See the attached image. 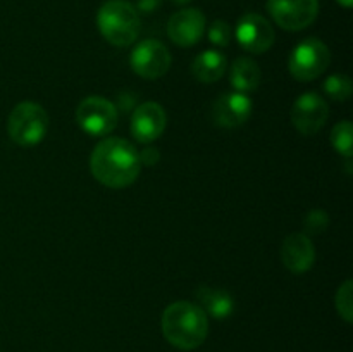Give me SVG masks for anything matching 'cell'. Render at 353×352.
<instances>
[{
  "label": "cell",
  "instance_id": "6da1fadb",
  "mask_svg": "<svg viewBox=\"0 0 353 352\" xmlns=\"http://www.w3.org/2000/svg\"><path fill=\"white\" fill-rule=\"evenodd\" d=\"M90 171L97 182L109 188H126L140 176V154L124 138H105L90 155Z\"/></svg>",
  "mask_w": 353,
  "mask_h": 352
},
{
  "label": "cell",
  "instance_id": "7a4b0ae2",
  "mask_svg": "<svg viewBox=\"0 0 353 352\" xmlns=\"http://www.w3.org/2000/svg\"><path fill=\"white\" fill-rule=\"evenodd\" d=\"M162 333L172 347L193 351L205 342L209 335V320L199 304L178 300L165 307L161 320Z\"/></svg>",
  "mask_w": 353,
  "mask_h": 352
},
{
  "label": "cell",
  "instance_id": "3957f363",
  "mask_svg": "<svg viewBox=\"0 0 353 352\" xmlns=\"http://www.w3.org/2000/svg\"><path fill=\"white\" fill-rule=\"evenodd\" d=\"M97 26L109 43L128 47L140 35V14L128 0H107L97 14Z\"/></svg>",
  "mask_w": 353,
  "mask_h": 352
},
{
  "label": "cell",
  "instance_id": "277c9868",
  "mask_svg": "<svg viewBox=\"0 0 353 352\" xmlns=\"http://www.w3.org/2000/svg\"><path fill=\"white\" fill-rule=\"evenodd\" d=\"M48 131V114L40 104L24 100L7 117V133L14 144L33 147L45 138Z\"/></svg>",
  "mask_w": 353,
  "mask_h": 352
},
{
  "label": "cell",
  "instance_id": "5b68a950",
  "mask_svg": "<svg viewBox=\"0 0 353 352\" xmlns=\"http://www.w3.org/2000/svg\"><path fill=\"white\" fill-rule=\"evenodd\" d=\"M331 62V52L319 38H307L292 50L288 69L299 81H312L319 78Z\"/></svg>",
  "mask_w": 353,
  "mask_h": 352
},
{
  "label": "cell",
  "instance_id": "8992f818",
  "mask_svg": "<svg viewBox=\"0 0 353 352\" xmlns=\"http://www.w3.org/2000/svg\"><path fill=\"white\" fill-rule=\"evenodd\" d=\"M76 123L92 137H105L117 126V107L103 97H86L76 109Z\"/></svg>",
  "mask_w": 353,
  "mask_h": 352
},
{
  "label": "cell",
  "instance_id": "52a82bcc",
  "mask_svg": "<svg viewBox=\"0 0 353 352\" xmlns=\"http://www.w3.org/2000/svg\"><path fill=\"white\" fill-rule=\"evenodd\" d=\"M171 52L162 41L143 40L130 55L131 69L143 79H157L171 68Z\"/></svg>",
  "mask_w": 353,
  "mask_h": 352
},
{
  "label": "cell",
  "instance_id": "ba28073f",
  "mask_svg": "<svg viewBox=\"0 0 353 352\" xmlns=\"http://www.w3.org/2000/svg\"><path fill=\"white\" fill-rule=\"evenodd\" d=\"M268 10L283 30L300 31L316 21L319 0H268Z\"/></svg>",
  "mask_w": 353,
  "mask_h": 352
},
{
  "label": "cell",
  "instance_id": "9c48e42d",
  "mask_svg": "<svg viewBox=\"0 0 353 352\" xmlns=\"http://www.w3.org/2000/svg\"><path fill=\"white\" fill-rule=\"evenodd\" d=\"M330 109L319 93L305 92L293 102L292 123L305 137H312L326 124Z\"/></svg>",
  "mask_w": 353,
  "mask_h": 352
},
{
  "label": "cell",
  "instance_id": "30bf717a",
  "mask_svg": "<svg viewBox=\"0 0 353 352\" xmlns=\"http://www.w3.org/2000/svg\"><path fill=\"white\" fill-rule=\"evenodd\" d=\"M236 40L252 54H264L274 43V30L261 14H245L236 24Z\"/></svg>",
  "mask_w": 353,
  "mask_h": 352
},
{
  "label": "cell",
  "instance_id": "8fae6325",
  "mask_svg": "<svg viewBox=\"0 0 353 352\" xmlns=\"http://www.w3.org/2000/svg\"><path fill=\"white\" fill-rule=\"evenodd\" d=\"M168 124V116L161 104L145 102L133 110L131 116V133L140 144H150L162 137Z\"/></svg>",
  "mask_w": 353,
  "mask_h": 352
},
{
  "label": "cell",
  "instance_id": "7c38bea8",
  "mask_svg": "<svg viewBox=\"0 0 353 352\" xmlns=\"http://www.w3.org/2000/svg\"><path fill=\"white\" fill-rule=\"evenodd\" d=\"M205 31V16L199 9H181L172 14L168 23V35L179 47L199 43Z\"/></svg>",
  "mask_w": 353,
  "mask_h": 352
},
{
  "label": "cell",
  "instance_id": "4fadbf2b",
  "mask_svg": "<svg viewBox=\"0 0 353 352\" xmlns=\"http://www.w3.org/2000/svg\"><path fill=\"white\" fill-rule=\"evenodd\" d=\"M281 261L293 275H303L316 261V248L305 233H290L281 245Z\"/></svg>",
  "mask_w": 353,
  "mask_h": 352
},
{
  "label": "cell",
  "instance_id": "5bb4252c",
  "mask_svg": "<svg viewBox=\"0 0 353 352\" xmlns=\"http://www.w3.org/2000/svg\"><path fill=\"white\" fill-rule=\"evenodd\" d=\"M252 114V100L241 92L224 93L214 102V123L221 128H238L248 121Z\"/></svg>",
  "mask_w": 353,
  "mask_h": 352
},
{
  "label": "cell",
  "instance_id": "9a60e30c",
  "mask_svg": "<svg viewBox=\"0 0 353 352\" xmlns=\"http://www.w3.org/2000/svg\"><path fill=\"white\" fill-rule=\"evenodd\" d=\"M196 300L205 314H210L216 320H226L233 314L234 300L228 292L212 286H200L196 290Z\"/></svg>",
  "mask_w": 353,
  "mask_h": 352
},
{
  "label": "cell",
  "instance_id": "2e32d148",
  "mask_svg": "<svg viewBox=\"0 0 353 352\" xmlns=\"http://www.w3.org/2000/svg\"><path fill=\"white\" fill-rule=\"evenodd\" d=\"M226 57L217 50H205L195 57L192 64V75L202 83L219 81L226 72Z\"/></svg>",
  "mask_w": 353,
  "mask_h": 352
},
{
  "label": "cell",
  "instance_id": "e0dca14e",
  "mask_svg": "<svg viewBox=\"0 0 353 352\" xmlns=\"http://www.w3.org/2000/svg\"><path fill=\"white\" fill-rule=\"evenodd\" d=\"M261 68L252 59L240 57L231 66V85L236 88V92H254L261 85Z\"/></svg>",
  "mask_w": 353,
  "mask_h": 352
},
{
  "label": "cell",
  "instance_id": "ac0fdd59",
  "mask_svg": "<svg viewBox=\"0 0 353 352\" xmlns=\"http://www.w3.org/2000/svg\"><path fill=\"white\" fill-rule=\"evenodd\" d=\"M331 144L334 150L343 157L350 159L353 154V126L348 119L340 121L331 130Z\"/></svg>",
  "mask_w": 353,
  "mask_h": 352
},
{
  "label": "cell",
  "instance_id": "d6986e66",
  "mask_svg": "<svg viewBox=\"0 0 353 352\" xmlns=\"http://www.w3.org/2000/svg\"><path fill=\"white\" fill-rule=\"evenodd\" d=\"M323 88L330 99L336 100V102H345L352 97L353 85L350 76L347 75H331L327 76L326 81L323 83Z\"/></svg>",
  "mask_w": 353,
  "mask_h": 352
},
{
  "label": "cell",
  "instance_id": "ffe728a7",
  "mask_svg": "<svg viewBox=\"0 0 353 352\" xmlns=\"http://www.w3.org/2000/svg\"><path fill=\"white\" fill-rule=\"evenodd\" d=\"M334 306H336L338 314L343 317L347 323L353 321V282L347 280L340 285L336 290V297H334Z\"/></svg>",
  "mask_w": 353,
  "mask_h": 352
},
{
  "label": "cell",
  "instance_id": "44dd1931",
  "mask_svg": "<svg viewBox=\"0 0 353 352\" xmlns=\"http://www.w3.org/2000/svg\"><path fill=\"white\" fill-rule=\"evenodd\" d=\"M327 226H330V216H327L326 211H321V209L310 211V213L305 216V221H303V228H305V231L312 235L323 233V231L327 230Z\"/></svg>",
  "mask_w": 353,
  "mask_h": 352
},
{
  "label": "cell",
  "instance_id": "7402d4cb",
  "mask_svg": "<svg viewBox=\"0 0 353 352\" xmlns=\"http://www.w3.org/2000/svg\"><path fill=\"white\" fill-rule=\"evenodd\" d=\"M209 40L216 47H228L231 41V28L226 21H214L209 28Z\"/></svg>",
  "mask_w": 353,
  "mask_h": 352
},
{
  "label": "cell",
  "instance_id": "603a6c76",
  "mask_svg": "<svg viewBox=\"0 0 353 352\" xmlns=\"http://www.w3.org/2000/svg\"><path fill=\"white\" fill-rule=\"evenodd\" d=\"M159 6H161V0H138V3L134 9L140 10V12H143V14H150V12H154Z\"/></svg>",
  "mask_w": 353,
  "mask_h": 352
},
{
  "label": "cell",
  "instance_id": "cb8c5ba5",
  "mask_svg": "<svg viewBox=\"0 0 353 352\" xmlns=\"http://www.w3.org/2000/svg\"><path fill=\"white\" fill-rule=\"evenodd\" d=\"M159 159V152L155 150L154 147L147 148V150L143 152V154H140V161L145 162V164H155Z\"/></svg>",
  "mask_w": 353,
  "mask_h": 352
},
{
  "label": "cell",
  "instance_id": "d4e9b609",
  "mask_svg": "<svg viewBox=\"0 0 353 352\" xmlns=\"http://www.w3.org/2000/svg\"><path fill=\"white\" fill-rule=\"evenodd\" d=\"M336 2L340 3V6L347 7V9H350V7L353 6V0H336Z\"/></svg>",
  "mask_w": 353,
  "mask_h": 352
},
{
  "label": "cell",
  "instance_id": "484cf974",
  "mask_svg": "<svg viewBox=\"0 0 353 352\" xmlns=\"http://www.w3.org/2000/svg\"><path fill=\"white\" fill-rule=\"evenodd\" d=\"M171 2L179 3V6H183V3H188V2H192V0H171Z\"/></svg>",
  "mask_w": 353,
  "mask_h": 352
}]
</instances>
